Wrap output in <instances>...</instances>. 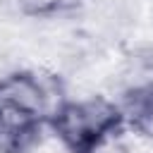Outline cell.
Wrapping results in <instances>:
<instances>
[{
  "label": "cell",
  "mask_w": 153,
  "mask_h": 153,
  "mask_svg": "<svg viewBox=\"0 0 153 153\" xmlns=\"http://www.w3.org/2000/svg\"><path fill=\"white\" fill-rule=\"evenodd\" d=\"M17 7H22L24 12H31V14H45V12H53L57 7H62L67 0H14Z\"/></svg>",
  "instance_id": "4"
},
{
  "label": "cell",
  "mask_w": 153,
  "mask_h": 153,
  "mask_svg": "<svg viewBox=\"0 0 153 153\" xmlns=\"http://www.w3.org/2000/svg\"><path fill=\"white\" fill-rule=\"evenodd\" d=\"M88 153H127V151H124V146H122L112 134H108V136H105L103 141H98Z\"/></svg>",
  "instance_id": "5"
},
{
  "label": "cell",
  "mask_w": 153,
  "mask_h": 153,
  "mask_svg": "<svg viewBox=\"0 0 153 153\" xmlns=\"http://www.w3.org/2000/svg\"><path fill=\"white\" fill-rule=\"evenodd\" d=\"M50 88L31 74L0 79V151H17L29 143L41 117L50 108Z\"/></svg>",
  "instance_id": "1"
},
{
  "label": "cell",
  "mask_w": 153,
  "mask_h": 153,
  "mask_svg": "<svg viewBox=\"0 0 153 153\" xmlns=\"http://www.w3.org/2000/svg\"><path fill=\"white\" fill-rule=\"evenodd\" d=\"M115 124H117V110L100 98L69 103L60 108L55 117L57 134L74 151L84 153H88L98 141H103Z\"/></svg>",
  "instance_id": "2"
},
{
  "label": "cell",
  "mask_w": 153,
  "mask_h": 153,
  "mask_svg": "<svg viewBox=\"0 0 153 153\" xmlns=\"http://www.w3.org/2000/svg\"><path fill=\"white\" fill-rule=\"evenodd\" d=\"M136 122L153 139V93L151 96H141L136 100Z\"/></svg>",
  "instance_id": "3"
}]
</instances>
